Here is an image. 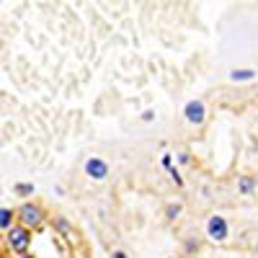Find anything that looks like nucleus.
Listing matches in <instances>:
<instances>
[{
    "label": "nucleus",
    "mask_w": 258,
    "mask_h": 258,
    "mask_svg": "<svg viewBox=\"0 0 258 258\" xmlns=\"http://www.w3.org/2000/svg\"><path fill=\"white\" fill-rule=\"evenodd\" d=\"M13 212H16V222L24 225V227H29L31 232L39 230V227H44V222H47L44 209H41L36 202H24V204H21L18 209H13Z\"/></svg>",
    "instance_id": "f257e3e1"
},
{
    "label": "nucleus",
    "mask_w": 258,
    "mask_h": 258,
    "mask_svg": "<svg viewBox=\"0 0 258 258\" xmlns=\"http://www.w3.org/2000/svg\"><path fill=\"white\" fill-rule=\"evenodd\" d=\"M6 240H8V248L13 253H26L31 248V230L13 222L8 230H6Z\"/></svg>",
    "instance_id": "f03ea898"
},
{
    "label": "nucleus",
    "mask_w": 258,
    "mask_h": 258,
    "mask_svg": "<svg viewBox=\"0 0 258 258\" xmlns=\"http://www.w3.org/2000/svg\"><path fill=\"white\" fill-rule=\"evenodd\" d=\"M207 238L214 240V243H225L227 240V235H230V225L227 220L222 217V214H212V217L207 220Z\"/></svg>",
    "instance_id": "7ed1b4c3"
},
{
    "label": "nucleus",
    "mask_w": 258,
    "mask_h": 258,
    "mask_svg": "<svg viewBox=\"0 0 258 258\" xmlns=\"http://www.w3.org/2000/svg\"><path fill=\"white\" fill-rule=\"evenodd\" d=\"M83 168H85V176H88L91 181H106L109 178V163H106L103 158H98V155L88 158Z\"/></svg>",
    "instance_id": "20e7f679"
},
{
    "label": "nucleus",
    "mask_w": 258,
    "mask_h": 258,
    "mask_svg": "<svg viewBox=\"0 0 258 258\" xmlns=\"http://www.w3.org/2000/svg\"><path fill=\"white\" fill-rule=\"evenodd\" d=\"M183 116H186V121H188V124L202 126V124L207 121V106H204V101H199V98L188 101V103L183 106Z\"/></svg>",
    "instance_id": "39448f33"
},
{
    "label": "nucleus",
    "mask_w": 258,
    "mask_h": 258,
    "mask_svg": "<svg viewBox=\"0 0 258 258\" xmlns=\"http://www.w3.org/2000/svg\"><path fill=\"white\" fill-rule=\"evenodd\" d=\"M255 78V70H232L230 73V80L232 83H248Z\"/></svg>",
    "instance_id": "423d86ee"
},
{
    "label": "nucleus",
    "mask_w": 258,
    "mask_h": 258,
    "mask_svg": "<svg viewBox=\"0 0 258 258\" xmlns=\"http://www.w3.org/2000/svg\"><path fill=\"white\" fill-rule=\"evenodd\" d=\"M13 222H16V212L13 209H0V230L6 232Z\"/></svg>",
    "instance_id": "0eeeda50"
},
{
    "label": "nucleus",
    "mask_w": 258,
    "mask_h": 258,
    "mask_svg": "<svg viewBox=\"0 0 258 258\" xmlns=\"http://www.w3.org/2000/svg\"><path fill=\"white\" fill-rule=\"evenodd\" d=\"M253 188H255V181H253V178L243 176V178L238 181V191H240V194H245V197H248V194H253Z\"/></svg>",
    "instance_id": "6e6552de"
},
{
    "label": "nucleus",
    "mask_w": 258,
    "mask_h": 258,
    "mask_svg": "<svg viewBox=\"0 0 258 258\" xmlns=\"http://www.w3.org/2000/svg\"><path fill=\"white\" fill-rule=\"evenodd\" d=\"M13 191L18 194V197H31V194H34L36 188H34V183H16V186H13Z\"/></svg>",
    "instance_id": "1a4fd4ad"
},
{
    "label": "nucleus",
    "mask_w": 258,
    "mask_h": 258,
    "mask_svg": "<svg viewBox=\"0 0 258 258\" xmlns=\"http://www.w3.org/2000/svg\"><path fill=\"white\" fill-rule=\"evenodd\" d=\"M54 227H57L62 235H70V232H73V225L64 220V217H54Z\"/></svg>",
    "instance_id": "9d476101"
},
{
    "label": "nucleus",
    "mask_w": 258,
    "mask_h": 258,
    "mask_svg": "<svg viewBox=\"0 0 258 258\" xmlns=\"http://www.w3.org/2000/svg\"><path fill=\"white\" fill-rule=\"evenodd\" d=\"M181 209H183L181 204H168V207H165V217H168V220H176L178 214H181Z\"/></svg>",
    "instance_id": "9b49d317"
},
{
    "label": "nucleus",
    "mask_w": 258,
    "mask_h": 258,
    "mask_svg": "<svg viewBox=\"0 0 258 258\" xmlns=\"http://www.w3.org/2000/svg\"><path fill=\"white\" fill-rule=\"evenodd\" d=\"M168 173H170V178H173V181H176V186H183V178H181V173H178V170H176L173 165H170V168H168Z\"/></svg>",
    "instance_id": "f8f14e48"
},
{
    "label": "nucleus",
    "mask_w": 258,
    "mask_h": 258,
    "mask_svg": "<svg viewBox=\"0 0 258 258\" xmlns=\"http://www.w3.org/2000/svg\"><path fill=\"white\" fill-rule=\"evenodd\" d=\"M109 258H129V255H126V253H124V250H114V253H111V255H109Z\"/></svg>",
    "instance_id": "ddd939ff"
},
{
    "label": "nucleus",
    "mask_w": 258,
    "mask_h": 258,
    "mask_svg": "<svg viewBox=\"0 0 258 258\" xmlns=\"http://www.w3.org/2000/svg\"><path fill=\"white\" fill-rule=\"evenodd\" d=\"M142 119H145V121H153V119H155V111H145Z\"/></svg>",
    "instance_id": "4468645a"
},
{
    "label": "nucleus",
    "mask_w": 258,
    "mask_h": 258,
    "mask_svg": "<svg viewBox=\"0 0 258 258\" xmlns=\"http://www.w3.org/2000/svg\"><path fill=\"white\" fill-rule=\"evenodd\" d=\"M163 165L170 168V165H173V158H170V155H163Z\"/></svg>",
    "instance_id": "2eb2a0df"
},
{
    "label": "nucleus",
    "mask_w": 258,
    "mask_h": 258,
    "mask_svg": "<svg viewBox=\"0 0 258 258\" xmlns=\"http://www.w3.org/2000/svg\"><path fill=\"white\" fill-rule=\"evenodd\" d=\"M188 160H191L188 153H181V155H178V163H188Z\"/></svg>",
    "instance_id": "dca6fc26"
},
{
    "label": "nucleus",
    "mask_w": 258,
    "mask_h": 258,
    "mask_svg": "<svg viewBox=\"0 0 258 258\" xmlns=\"http://www.w3.org/2000/svg\"><path fill=\"white\" fill-rule=\"evenodd\" d=\"M18 258H36V255H34V253H29V250H26V253H18Z\"/></svg>",
    "instance_id": "f3484780"
}]
</instances>
